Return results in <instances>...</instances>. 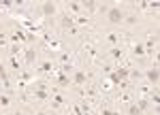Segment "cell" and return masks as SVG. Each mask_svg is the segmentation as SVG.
<instances>
[{"label":"cell","instance_id":"9a60e30c","mask_svg":"<svg viewBox=\"0 0 160 115\" xmlns=\"http://www.w3.org/2000/svg\"><path fill=\"white\" fill-rule=\"evenodd\" d=\"M107 41H109L111 45H113V47H115V45H118V41H120V38H118V34H115V32H111V34H107Z\"/></svg>","mask_w":160,"mask_h":115},{"label":"cell","instance_id":"3957f363","mask_svg":"<svg viewBox=\"0 0 160 115\" xmlns=\"http://www.w3.org/2000/svg\"><path fill=\"white\" fill-rule=\"evenodd\" d=\"M41 9H43V15H45V17L56 15V4H53V2H43V7H41Z\"/></svg>","mask_w":160,"mask_h":115},{"label":"cell","instance_id":"8992f818","mask_svg":"<svg viewBox=\"0 0 160 115\" xmlns=\"http://www.w3.org/2000/svg\"><path fill=\"white\" fill-rule=\"evenodd\" d=\"M37 60V51H34V47H28L26 49V64H32Z\"/></svg>","mask_w":160,"mask_h":115},{"label":"cell","instance_id":"7a4b0ae2","mask_svg":"<svg viewBox=\"0 0 160 115\" xmlns=\"http://www.w3.org/2000/svg\"><path fill=\"white\" fill-rule=\"evenodd\" d=\"M145 77H148V81H149V83H154V85H156V83H158V79H160L158 68H156V66H154V68H149L148 73H145Z\"/></svg>","mask_w":160,"mask_h":115},{"label":"cell","instance_id":"ba28073f","mask_svg":"<svg viewBox=\"0 0 160 115\" xmlns=\"http://www.w3.org/2000/svg\"><path fill=\"white\" fill-rule=\"evenodd\" d=\"M73 26H75L73 17H68V15H64V17H62V28H64V30H68V28H73Z\"/></svg>","mask_w":160,"mask_h":115},{"label":"cell","instance_id":"f546056e","mask_svg":"<svg viewBox=\"0 0 160 115\" xmlns=\"http://www.w3.org/2000/svg\"><path fill=\"white\" fill-rule=\"evenodd\" d=\"M13 115H24V113H22V111H17V113H13Z\"/></svg>","mask_w":160,"mask_h":115},{"label":"cell","instance_id":"e0dca14e","mask_svg":"<svg viewBox=\"0 0 160 115\" xmlns=\"http://www.w3.org/2000/svg\"><path fill=\"white\" fill-rule=\"evenodd\" d=\"M141 113H143V111H141V109H139L137 104H132V107L128 109V115H141Z\"/></svg>","mask_w":160,"mask_h":115},{"label":"cell","instance_id":"2e32d148","mask_svg":"<svg viewBox=\"0 0 160 115\" xmlns=\"http://www.w3.org/2000/svg\"><path fill=\"white\" fill-rule=\"evenodd\" d=\"M0 79L4 81V85H11V83H9V77H7V73H4V66H2V64H0Z\"/></svg>","mask_w":160,"mask_h":115},{"label":"cell","instance_id":"5bb4252c","mask_svg":"<svg viewBox=\"0 0 160 115\" xmlns=\"http://www.w3.org/2000/svg\"><path fill=\"white\" fill-rule=\"evenodd\" d=\"M132 53H135V55H143V53H145L143 45H139V43H137V45H132Z\"/></svg>","mask_w":160,"mask_h":115},{"label":"cell","instance_id":"5b68a950","mask_svg":"<svg viewBox=\"0 0 160 115\" xmlns=\"http://www.w3.org/2000/svg\"><path fill=\"white\" fill-rule=\"evenodd\" d=\"M73 81L77 83V85H86V81H88L86 73H81V70H77V73H75V77H73Z\"/></svg>","mask_w":160,"mask_h":115},{"label":"cell","instance_id":"7402d4cb","mask_svg":"<svg viewBox=\"0 0 160 115\" xmlns=\"http://www.w3.org/2000/svg\"><path fill=\"white\" fill-rule=\"evenodd\" d=\"M83 7H86L88 11H96V9H98V4H96V2H86Z\"/></svg>","mask_w":160,"mask_h":115},{"label":"cell","instance_id":"4fadbf2b","mask_svg":"<svg viewBox=\"0 0 160 115\" xmlns=\"http://www.w3.org/2000/svg\"><path fill=\"white\" fill-rule=\"evenodd\" d=\"M83 9V4H79V2H68V11H73V13H79Z\"/></svg>","mask_w":160,"mask_h":115},{"label":"cell","instance_id":"d6986e66","mask_svg":"<svg viewBox=\"0 0 160 115\" xmlns=\"http://www.w3.org/2000/svg\"><path fill=\"white\" fill-rule=\"evenodd\" d=\"M75 22H77L79 26H88V17H83V15H77V17H75Z\"/></svg>","mask_w":160,"mask_h":115},{"label":"cell","instance_id":"484cf974","mask_svg":"<svg viewBox=\"0 0 160 115\" xmlns=\"http://www.w3.org/2000/svg\"><path fill=\"white\" fill-rule=\"evenodd\" d=\"M126 22H128L130 26H132V24H137V15H128V17H126Z\"/></svg>","mask_w":160,"mask_h":115},{"label":"cell","instance_id":"277c9868","mask_svg":"<svg viewBox=\"0 0 160 115\" xmlns=\"http://www.w3.org/2000/svg\"><path fill=\"white\" fill-rule=\"evenodd\" d=\"M113 75L118 77V79H120V81H126V79H128V75H130V70H128V68H126V66H118V70H115V73H113Z\"/></svg>","mask_w":160,"mask_h":115},{"label":"cell","instance_id":"ffe728a7","mask_svg":"<svg viewBox=\"0 0 160 115\" xmlns=\"http://www.w3.org/2000/svg\"><path fill=\"white\" fill-rule=\"evenodd\" d=\"M51 68H53V64H51V62H43V64H41V70H43V73H49Z\"/></svg>","mask_w":160,"mask_h":115},{"label":"cell","instance_id":"f1b7e54d","mask_svg":"<svg viewBox=\"0 0 160 115\" xmlns=\"http://www.w3.org/2000/svg\"><path fill=\"white\" fill-rule=\"evenodd\" d=\"M37 115H47V113H45V111H38V113Z\"/></svg>","mask_w":160,"mask_h":115},{"label":"cell","instance_id":"603a6c76","mask_svg":"<svg viewBox=\"0 0 160 115\" xmlns=\"http://www.w3.org/2000/svg\"><path fill=\"white\" fill-rule=\"evenodd\" d=\"M149 98H152V102H154V104H158V102H160V96H158V92H154V94H152Z\"/></svg>","mask_w":160,"mask_h":115},{"label":"cell","instance_id":"7c38bea8","mask_svg":"<svg viewBox=\"0 0 160 115\" xmlns=\"http://www.w3.org/2000/svg\"><path fill=\"white\" fill-rule=\"evenodd\" d=\"M111 55H113L115 60H122V47H120V45H115V47L111 49Z\"/></svg>","mask_w":160,"mask_h":115},{"label":"cell","instance_id":"cb8c5ba5","mask_svg":"<svg viewBox=\"0 0 160 115\" xmlns=\"http://www.w3.org/2000/svg\"><path fill=\"white\" fill-rule=\"evenodd\" d=\"M11 66L15 70H19V62H17V58H13V55H11Z\"/></svg>","mask_w":160,"mask_h":115},{"label":"cell","instance_id":"9c48e42d","mask_svg":"<svg viewBox=\"0 0 160 115\" xmlns=\"http://www.w3.org/2000/svg\"><path fill=\"white\" fill-rule=\"evenodd\" d=\"M34 98H37V100H47L49 94H47L45 89H37V92H34Z\"/></svg>","mask_w":160,"mask_h":115},{"label":"cell","instance_id":"d4e9b609","mask_svg":"<svg viewBox=\"0 0 160 115\" xmlns=\"http://www.w3.org/2000/svg\"><path fill=\"white\" fill-rule=\"evenodd\" d=\"M62 102H64V96H60V94H58V96H56V98H53V104H56V107H58V104H62Z\"/></svg>","mask_w":160,"mask_h":115},{"label":"cell","instance_id":"6da1fadb","mask_svg":"<svg viewBox=\"0 0 160 115\" xmlns=\"http://www.w3.org/2000/svg\"><path fill=\"white\" fill-rule=\"evenodd\" d=\"M109 22L111 24H120V22H124V11L120 9V7L109 9Z\"/></svg>","mask_w":160,"mask_h":115},{"label":"cell","instance_id":"44dd1931","mask_svg":"<svg viewBox=\"0 0 160 115\" xmlns=\"http://www.w3.org/2000/svg\"><path fill=\"white\" fill-rule=\"evenodd\" d=\"M11 104V98L9 96H0V107H9Z\"/></svg>","mask_w":160,"mask_h":115},{"label":"cell","instance_id":"83f0119b","mask_svg":"<svg viewBox=\"0 0 160 115\" xmlns=\"http://www.w3.org/2000/svg\"><path fill=\"white\" fill-rule=\"evenodd\" d=\"M102 115H120V113H115V111H111V109H102Z\"/></svg>","mask_w":160,"mask_h":115},{"label":"cell","instance_id":"52a82bcc","mask_svg":"<svg viewBox=\"0 0 160 115\" xmlns=\"http://www.w3.org/2000/svg\"><path fill=\"white\" fill-rule=\"evenodd\" d=\"M11 38L17 43V41H26V34H24V30L22 28H15V32L11 34Z\"/></svg>","mask_w":160,"mask_h":115},{"label":"cell","instance_id":"4316f807","mask_svg":"<svg viewBox=\"0 0 160 115\" xmlns=\"http://www.w3.org/2000/svg\"><path fill=\"white\" fill-rule=\"evenodd\" d=\"M66 32H68V34H77V32H79V28H77V26H73V28H68V30H66Z\"/></svg>","mask_w":160,"mask_h":115},{"label":"cell","instance_id":"30bf717a","mask_svg":"<svg viewBox=\"0 0 160 115\" xmlns=\"http://www.w3.org/2000/svg\"><path fill=\"white\" fill-rule=\"evenodd\" d=\"M58 83H60L62 88H66V85L71 83V79H68V77L64 75V73H60V75H58Z\"/></svg>","mask_w":160,"mask_h":115},{"label":"cell","instance_id":"ac0fdd59","mask_svg":"<svg viewBox=\"0 0 160 115\" xmlns=\"http://www.w3.org/2000/svg\"><path fill=\"white\" fill-rule=\"evenodd\" d=\"M137 107H139L141 111H145V109H148V107H149V102L145 100V98H139V104H137Z\"/></svg>","mask_w":160,"mask_h":115},{"label":"cell","instance_id":"8fae6325","mask_svg":"<svg viewBox=\"0 0 160 115\" xmlns=\"http://www.w3.org/2000/svg\"><path fill=\"white\" fill-rule=\"evenodd\" d=\"M9 51H11V55H13V58H15V55H19V53H22V45L13 43L11 47H9Z\"/></svg>","mask_w":160,"mask_h":115}]
</instances>
